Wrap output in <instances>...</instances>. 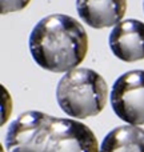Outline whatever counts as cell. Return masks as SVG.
Listing matches in <instances>:
<instances>
[{
    "instance_id": "cell-2",
    "label": "cell",
    "mask_w": 144,
    "mask_h": 152,
    "mask_svg": "<svg viewBox=\"0 0 144 152\" xmlns=\"http://www.w3.org/2000/svg\"><path fill=\"white\" fill-rule=\"evenodd\" d=\"M56 100L67 115L87 119L104 110L108 100V86L103 76L94 69L75 68L58 83Z\"/></svg>"
},
{
    "instance_id": "cell-6",
    "label": "cell",
    "mask_w": 144,
    "mask_h": 152,
    "mask_svg": "<svg viewBox=\"0 0 144 152\" xmlns=\"http://www.w3.org/2000/svg\"><path fill=\"white\" fill-rule=\"evenodd\" d=\"M108 44L112 53L126 63L144 59V23L127 19L118 23L110 34Z\"/></svg>"
},
{
    "instance_id": "cell-7",
    "label": "cell",
    "mask_w": 144,
    "mask_h": 152,
    "mask_svg": "<svg viewBox=\"0 0 144 152\" xmlns=\"http://www.w3.org/2000/svg\"><path fill=\"white\" fill-rule=\"evenodd\" d=\"M79 18L92 28L116 26L124 18L127 0H76Z\"/></svg>"
},
{
    "instance_id": "cell-10",
    "label": "cell",
    "mask_w": 144,
    "mask_h": 152,
    "mask_svg": "<svg viewBox=\"0 0 144 152\" xmlns=\"http://www.w3.org/2000/svg\"><path fill=\"white\" fill-rule=\"evenodd\" d=\"M143 10H144V1H143Z\"/></svg>"
},
{
    "instance_id": "cell-1",
    "label": "cell",
    "mask_w": 144,
    "mask_h": 152,
    "mask_svg": "<svg viewBox=\"0 0 144 152\" xmlns=\"http://www.w3.org/2000/svg\"><path fill=\"white\" fill-rule=\"evenodd\" d=\"M29 52L43 69L68 72L86 58L88 35L75 18L53 13L43 18L31 31Z\"/></svg>"
},
{
    "instance_id": "cell-4",
    "label": "cell",
    "mask_w": 144,
    "mask_h": 152,
    "mask_svg": "<svg viewBox=\"0 0 144 152\" xmlns=\"http://www.w3.org/2000/svg\"><path fill=\"white\" fill-rule=\"evenodd\" d=\"M111 105L123 121L144 124V71H128L116 79L111 89Z\"/></svg>"
},
{
    "instance_id": "cell-5",
    "label": "cell",
    "mask_w": 144,
    "mask_h": 152,
    "mask_svg": "<svg viewBox=\"0 0 144 152\" xmlns=\"http://www.w3.org/2000/svg\"><path fill=\"white\" fill-rule=\"evenodd\" d=\"M44 152H100L89 127L72 119L55 118Z\"/></svg>"
},
{
    "instance_id": "cell-8",
    "label": "cell",
    "mask_w": 144,
    "mask_h": 152,
    "mask_svg": "<svg viewBox=\"0 0 144 152\" xmlns=\"http://www.w3.org/2000/svg\"><path fill=\"white\" fill-rule=\"evenodd\" d=\"M100 152H144V129L137 126H120L105 135Z\"/></svg>"
},
{
    "instance_id": "cell-9",
    "label": "cell",
    "mask_w": 144,
    "mask_h": 152,
    "mask_svg": "<svg viewBox=\"0 0 144 152\" xmlns=\"http://www.w3.org/2000/svg\"><path fill=\"white\" fill-rule=\"evenodd\" d=\"M31 0H0V12L1 15H7L11 12L21 11L29 4Z\"/></svg>"
},
{
    "instance_id": "cell-3",
    "label": "cell",
    "mask_w": 144,
    "mask_h": 152,
    "mask_svg": "<svg viewBox=\"0 0 144 152\" xmlns=\"http://www.w3.org/2000/svg\"><path fill=\"white\" fill-rule=\"evenodd\" d=\"M55 118L39 111H27L11 123L5 135L8 152H44Z\"/></svg>"
}]
</instances>
